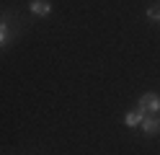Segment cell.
I'll return each mask as SVG.
<instances>
[{"label": "cell", "mask_w": 160, "mask_h": 155, "mask_svg": "<svg viewBox=\"0 0 160 155\" xmlns=\"http://www.w3.org/2000/svg\"><path fill=\"white\" fill-rule=\"evenodd\" d=\"M139 111H142L145 116H147V114H155V116H158V114H160V96H158V93H145V96L139 98Z\"/></svg>", "instance_id": "6da1fadb"}, {"label": "cell", "mask_w": 160, "mask_h": 155, "mask_svg": "<svg viewBox=\"0 0 160 155\" xmlns=\"http://www.w3.org/2000/svg\"><path fill=\"white\" fill-rule=\"evenodd\" d=\"M139 127H142L145 134H158V132H160V119L155 116V114H150V116L142 119V124H139Z\"/></svg>", "instance_id": "7a4b0ae2"}, {"label": "cell", "mask_w": 160, "mask_h": 155, "mask_svg": "<svg viewBox=\"0 0 160 155\" xmlns=\"http://www.w3.org/2000/svg\"><path fill=\"white\" fill-rule=\"evenodd\" d=\"M28 10H31L34 16H42V18H44V16H49V13H52V5H49L47 0H31Z\"/></svg>", "instance_id": "3957f363"}, {"label": "cell", "mask_w": 160, "mask_h": 155, "mask_svg": "<svg viewBox=\"0 0 160 155\" xmlns=\"http://www.w3.org/2000/svg\"><path fill=\"white\" fill-rule=\"evenodd\" d=\"M142 119H145V114L137 109V111H129L127 116H124V124H127V127H139V124H142Z\"/></svg>", "instance_id": "277c9868"}, {"label": "cell", "mask_w": 160, "mask_h": 155, "mask_svg": "<svg viewBox=\"0 0 160 155\" xmlns=\"http://www.w3.org/2000/svg\"><path fill=\"white\" fill-rule=\"evenodd\" d=\"M11 41V28H8V21L0 16V47H5Z\"/></svg>", "instance_id": "5b68a950"}, {"label": "cell", "mask_w": 160, "mask_h": 155, "mask_svg": "<svg viewBox=\"0 0 160 155\" xmlns=\"http://www.w3.org/2000/svg\"><path fill=\"white\" fill-rule=\"evenodd\" d=\"M147 18H150V21H155V23H160V3L147 8Z\"/></svg>", "instance_id": "8992f818"}]
</instances>
